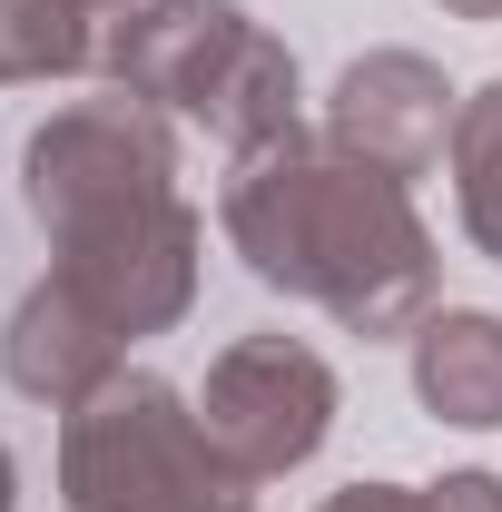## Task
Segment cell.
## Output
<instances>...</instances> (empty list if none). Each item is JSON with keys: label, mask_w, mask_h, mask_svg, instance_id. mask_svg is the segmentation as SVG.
I'll return each instance as SVG.
<instances>
[{"label": "cell", "mask_w": 502, "mask_h": 512, "mask_svg": "<svg viewBox=\"0 0 502 512\" xmlns=\"http://www.w3.org/2000/svg\"><path fill=\"white\" fill-rule=\"evenodd\" d=\"M453 109H463V89L424 50H355L335 69V89H325V138L414 188L443 158V138H453Z\"/></svg>", "instance_id": "8992f818"}, {"label": "cell", "mask_w": 502, "mask_h": 512, "mask_svg": "<svg viewBox=\"0 0 502 512\" xmlns=\"http://www.w3.org/2000/svg\"><path fill=\"white\" fill-rule=\"evenodd\" d=\"M0 512H20V463H10V444H0Z\"/></svg>", "instance_id": "5bb4252c"}, {"label": "cell", "mask_w": 502, "mask_h": 512, "mask_svg": "<svg viewBox=\"0 0 502 512\" xmlns=\"http://www.w3.org/2000/svg\"><path fill=\"white\" fill-rule=\"evenodd\" d=\"M109 89H128L138 109L217 138L227 158H256L276 138H296V50L256 20L247 0H128L99 40Z\"/></svg>", "instance_id": "3957f363"}, {"label": "cell", "mask_w": 502, "mask_h": 512, "mask_svg": "<svg viewBox=\"0 0 502 512\" xmlns=\"http://www.w3.org/2000/svg\"><path fill=\"white\" fill-rule=\"evenodd\" d=\"M443 178H453V227L473 237V256L502 266V79L463 89L453 138H443Z\"/></svg>", "instance_id": "30bf717a"}, {"label": "cell", "mask_w": 502, "mask_h": 512, "mask_svg": "<svg viewBox=\"0 0 502 512\" xmlns=\"http://www.w3.org/2000/svg\"><path fill=\"white\" fill-rule=\"evenodd\" d=\"M20 207L50 247V276L119 345L188 325L207 276V217L178 188V119L138 109L128 89L50 109L20 138Z\"/></svg>", "instance_id": "6da1fadb"}, {"label": "cell", "mask_w": 502, "mask_h": 512, "mask_svg": "<svg viewBox=\"0 0 502 512\" xmlns=\"http://www.w3.org/2000/svg\"><path fill=\"white\" fill-rule=\"evenodd\" d=\"M315 512H424V483H335Z\"/></svg>", "instance_id": "7c38bea8"}, {"label": "cell", "mask_w": 502, "mask_h": 512, "mask_svg": "<svg viewBox=\"0 0 502 512\" xmlns=\"http://www.w3.org/2000/svg\"><path fill=\"white\" fill-rule=\"evenodd\" d=\"M217 237L266 296L315 306L325 325H345L365 345L414 335L443 286V247L414 207V188L345 158L325 128H296V138L227 168Z\"/></svg>", "instance_id": "7a4b0ae2"}, {"label": "cell", "mask_w": 502, "mask_h": 512, "mask_svg": "<svg viewBox=\"0 0 502 512\" xmlns=\"http://www.w3.org/2000/svg\"><path fill=\"white\" fill-rule=\"evenodd\" d=\"M197 414H207L217 453H227V463L247 473L256 493H266V483L306 473L315 453L335 444L345 384H335V365L315 355L306 335L266 325V335H237V345H217V355H207V384H197Z\"/></svg>", "instance_id": "5b68a950"}, {"label": "cell", "mask_w": 502, "mask_h": 512, "mask_svg": "<svg viewBox=\"0 0 502 512\" xmlns=\"http://www.w3.org/2000/svg\"><path fill=\"white\" fill-rule=\"evenodd\" d=\"M119 365H128V345L89 316L79 296H69L60 276L20 286V306H10V325H0V375H10V394H30V404L69 414V404H89Z\"/></svg>", "instance_id": "52a82bcc"}, {"label": "cell", "mask_w": 502, "mask_h": 512, "mask_svg": "<svg viewBox=\"0 0 502 512\" xmlns=\"http://www.w3.org/2000/svg\"><path fill=\"white\" fill-rule=\"evenodd\" d=\"M128 0H0V89H50L99 69V40Z\"/></svg>", "instance_id": "9c48e42d"}, {"label": "cell", "mask_w": 502, "mask_h": 512, "mask_svg": "<svg viewBox=\"0 0 502 512\" xmlns=\"http://www.w3.org/2000/svg\"><path fill=\"white\" fill-rule=\"evenodd\" d=\"M434 10H443V20H483V30L502 20V0H434Z\"/></svg>", "instance_id": "4fadbf2b"}, {"label": "cell", "mask_w": 502, "mask_h": 512, "mask_svg": "<svg viewBox=\"0 0 502 512\" xmlns=\"http://www.w3.org/2000/svg\"><path fill=\"white\" fill-rule=\"evenodd\" d=\"M414 345V404L453 434H502V316L483 306H434L404 335Z\"/></svg>", "instance_id": "ba28073f"}, {"label": "cell", "mask_w": 502, "mask_h": 512, "mask_svg": "<svg viewBox=\"0 0 502 512\" xmlns=\"http://www.w3.org/2000/svg\"><path fill=\"white\" fill-rule=\"evenodd\" d=\"M60 512H256V483L217 453L188 384L119 365L60 414Z\"/></svg>", "instance_id": "277c9868"}, {"label": "cell", "mask_w": 502, "mask_h": 512, "mask_svg": "<svg viewBox=\"0 0 502 512\" xmlns=\"http://www.w3.org/2000/svg\"><path fill=\"white\" fill-rule=\"evenodd\" d=\"M424 512H502V473H483V463H453L443 483H424Z\"/></svg>", "instance_id": "8fae6325"}]
</instances>
